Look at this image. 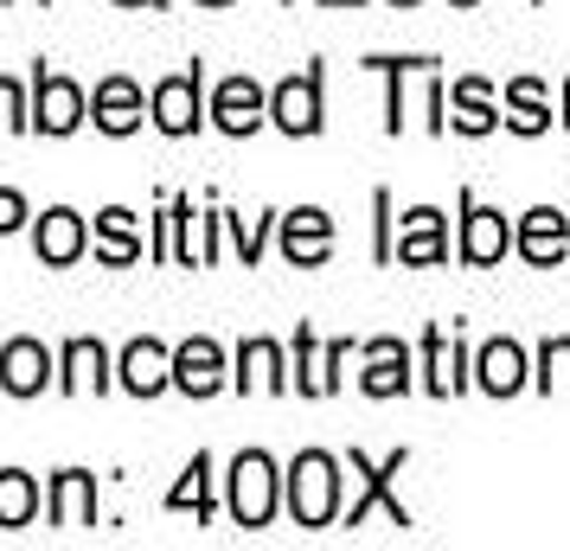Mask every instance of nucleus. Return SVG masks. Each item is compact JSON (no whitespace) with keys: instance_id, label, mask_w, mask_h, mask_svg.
Listing matches in <instances>:
<instances>
[{"instance_id":"f257e3e1","label":"nucleus","mask_w":570,"mask_h":551,"mask_svg":"<svg viewBox=\"0 0 570 551\" xmlns=\"http://www.w3.org/2000/svg\"><path fill=\"white\" fill-rule=\"evenodd\" d=\"M288 513H295L302 525H327L340 513V469H334V455H321V449L295 455V469H288Z\"/></svg>"},{"instance_id":"f03ea898","label":"nucleus","mask_w":570,"mask_h":551,"mask_svg":"<svg viewBox=\"0 0 570 551\" xmlns=\"http://www.w3.org/2000/svg\"><path fill=\"white\" fill-rule=\"evenodd\" d=\"M232 513L237 525H269V513H276V469L257 449L232 462Z\"/></svg>"},{"instance_id":"7ed1b4c3","label":"nucleus","mask_w":570,"mask_h":551,"mask_svg":"<svg viewBox=\"0 0 570 551\" xmlns=\"http://www.w3.org/2000/svg\"><path fill=\"white\" fill-rule=\"evenodd\" d=\"M32 122L46 135H71L83 122V90L71 78H39V97H32Z\"/></svg>"},{"instance_id":"20e7f679","label":"nucleus","mask_w":570,"mask_h":551,"mask_svg":"<svg viewBox=\"0 0 570 551\" xmlns=\"http://www.w3.org/2000/svg\"><path fill=\"white\" fill-rule=\"evenodd\" d=\"M52 378V353L39 341H13V346H0V385L13 397H32L39 385Z\"/></svg>"},{"instance_id":"39448f33","label":"nucleus","mask_w":570,"mask_h":551,"mask_svg":"<svg viewBox=\"0 0 570 551\" xmlns=\"http://www.w3.org/2000/svg\"><path fill=\"white\" fill-rule=\"evenodd\" d=\"M155 122L167 135H193L199 129V71H180L155 90Z\"/></svg>"},{"instance_id":"423d86ee","label":"nucleus","mask_w":570,"mask_h":551,"mask_svg":"<svg viewBox=\"0 0 570 551\" xmlns=\"http://www.w3.org/2000/svg\"><path fill=\"white\" fill-rule=\"evenodd\" d=\"M174 385L193 397H212L218 385H225V353L212 341H186L180 353H174Z\"/></svg>"},{"instance_id":"0eeeda50","label":"nucleus","mask_w":570,"mask_h":551,"mask_svg":"<svg viewBox=\"0 0 570 551\" xmlns=\"http://www.w3.org/2000/svg\"><path fill=\"white\" fill-rule=\"evenodd\" d=\"M269 116H276L288 135H314V129H321V83H314V71H308V78H288L283 90H276Z\"/></svg>"},{"instance_id":"6e6552de","label":"nucleus","mask_w":570,"mask_h":551,"mask_svg":"<svg viewBox=\"0 0 570 551\" xmlns=\"http://www.w3.org/2000/svg\"><path fill=\"white\" fill-rule=\"evenodd\" d=\"M122 385H129L135 397H155L160 385H174V353L155 341H135L129 353H122Z\"/></svg>"},{"instance_id":"1a4fd4ad","label":"nucleus","mask_w":570,"mask_h":551,"mask_svg":"<svg viewBox=\"0 0 570 551\" xmlns=\"http://www.w3.org/2000/svg\"><path fill=\"white\" fill-rule=\"evenodd\" d=\"M212 116H218V129H225V135H250L263 122V90L250 78H225V83H218Z\"/></svg>"},{"instance_id":"9d476101","label":"nucleus","mask_w":570,"mask_h":551,"mask_svg":"<svg viewBox=\"0 0 570 551\" xmlns=\"http://www.w3.org/2000/svg\"><path fill=\"white\" fill-rule=\"evenodd\" d=\"M327 244H334V225H327V211H314V206L288 211V225H283L288 263H321V257H327Z\"/></svg>"},{"instance_id":"9b49d317","label":"nucleus","mask_w":570,"mask_h":551,"mask_svg":"<svg viewBox=\"0 0 570 551\" xmlns=\"http://www.w3.org/2000/svg\"><path fill=\"white\" fill-rule=\"evenodd\" d=\"M564 244H570L564 211H551V206L525 211V225H519V250H525L532 263H558V257H564Z\"/></svg>"},{"instance_id":"f8f14e48","label":"nucleus","mask_w":570,"mask_h":551,"mask_svg":"<svg viewBox=\"0 0 570 551\" xmlns=\"http://www.w3.org/2000/svg\"><path fill=\"white\" fill-rule=\"evenodd\" d=\"M411 385V353L397 341H372V353H365V392L372 397H391Z\"/></svg>"},{"instance_id":"ddd939ff","label":"nucleus","mask_w":570,"mask_h":551,"mask_svg":"<svg viewBox=\"0 0 570 551\" xmlns=\"http://www.w3.org/2000/svg\"><path fill=\"white\" fill-rule=\"evenodd\" d=\"M507 244H513V232H507L500 211H468V225H462V257L468 263H500Z\"/></svg>"},{"instance_id":"4468645a","label":"nucleus","mask_w":570,"mask_h":551,"mask_svg":"<svg viewBox=\"0 0 570 551\" xmlns=\"http://www.w3.org/2000/svg\"><path fill=\"white\" fill-rule=\"evenodd\" d=\"M39 257L46 263H78L83 257V218L78 211H46V218H39Z\"/></svg>"},{"instance_id":"2eb2a0df","label":"nucleus","mask_w":570,"mask_h":551,"mask_svg":"<svg viewBox=\"0 0 570 551\" xmlns=\"http://www.w3.org/2000/svg\"><path fill=\"white\" fill-rule=\"evenodd\" d=\"M135 122H141V90H135L129 78H109V83H97V129H109V135H129Z\"/></svg>"},{"instance_id":"dca6fc26","label":"nucleus","mask_w":570,"mask_h":551,"mask_svg":"<svg viewBox=\"0 0 570 551\" xmlns=\"http://www.w3.org/2000/svg\"><path fill=\"white\" fill-rule=\"evenodd\" d=\"M97 513V488H90V474L83 469H65L52 488V525H90Z\"/></svg>"},{"instance_id":"f3484780","label":"nucleus","mask_w":570,"mask_h":551,"mask_svg":"<svg viewBox=\"0 0 570 551\" xmlns=\"http://www.w3.org/2000/svg\"><path fill=\"white\" fill-rule=\"evenodd\" d=\"M397 257L404 263H442V211L416 206L404 218V237H397Z\"/></svg>"},{"instance_id":"a211bd4d","label":"nucleus","mask_w":570,"mask_h":551,"mask_svg":"<svg viewBox=\"0 0 570 551\" xmlns=\"http://www.w3.org/2000/svg\"><path fill=\"white\" fill-rule=\"evenodd\" d=\"M481 385H488L493 397H507L525 385V353H519L513 341H493L488 353H481Z\"/></svg>"},{"instance_id":"6ab92c4d","label":"nucleus","mask_w":570,"mask_h":551,"mask_svg":"<svg viewBox=\"0 0 570 551\" xmlns=\"http://www.w3.org/2000/svg\"><path fill=\"white\" fill-rule=\"evenodd\" d=\"M237 366H244V372H237V385H244V392H283V353H276L269 341H250Z\"/></svg>"},{"instance_id":"aec40b11","label":"nucleus","mask_w":570,"mask_h":551,"mask_svg":"<svg viewBox=\"0 0 570 551\" xmlns=\"http://www.w3.org/2000/svg\"><path fill=\"white\" fill-rule=\"evenodd\" d=\"M65 392H104V346L97 341H71V353H65Z\"/></svg>"},{"instance_id":"412c9836","label":"nucleus","mask_w":570,"mask_h":551,"mask_svg":"<svg viewBox=\"0 0 570 551\" xmlns=\"http://www.w3.org/2000/svg\"><path fill=\"white\" fill-rule=\"evenodd\" d=\"M39 513V488H32V474L7 469L0 474V525H27Z\"/></svg>"},{"instance_id":"4be33fe9","label":"nucleus","mask_w":570,"mask_h":551,"mask_svg":"<svg viewBox=\"0 0 570 551\" xmlns=\"http://www.w3.org/2000/svg\"><path fill=\"white\" fill-rule=\"evenodd\" d=\"M97 232H104V257L109 263H135L141 257V244H135V218L122 206H109L104 218H97Z\"/></svg>"},{"instance_id":"5701e85b","label":"nucleus","mask_w":570,"mask_h":551,"mask_svg":"<svg viewBox=\"0 0 570 551\" xmlns=\"http://www.w3.org/2000/svg\"><path fill=\"white\" fill-rule=\"evenodd\" d=\"M455 129H468V135H481V129H493V104H488V83H455Z\"/></svg>"},{"instance_id":"b1692460","label":"nucleus","mask_w":570,"mask_h":551,"mask_svg":"<svg viewBox=\"0 0 570 551\" xmlns=\"http://www.w3.org/2000/svg\"><path fill=\"white\" fill-rule=\"evenodd\" d=\"M507 109H513V129H525V135H539L551 116H544V90L532 78H519L513 83V97H507Z\"/></svg>"},{"instance_id":"393cba45","label":"nucleus","mask_w":570,"mask_h":551,"mask_svg":"<svg viewBox=\"0 0 570 551\" xmlns=\"http://www.w3.org/2000/svg\"><path fill=\"white\" fill-rule=\"evenodd\" d=\"M430 392H442V397L455 392V353H449V341H442V334L430 341Z\"/></svg>"},{"instance_id":"a878e982","label":"nucleus","mask_w":570,"mask_h":551,"mask_svg":"<svg viewBox=\"0 0 570 551\" xmlns=\"http://www.w3.org/2000/svg\"><path fill=\"white\" fill-rule=\"evenodd\" d=\"M167 506H199V513H206V455L186 469V481L174 488V494H167Z\"/></svg>"},{"instance_id":"bb28decb","label":"nucleus","mask_w":570,"mask_h":551,"mask_svg":"<svg viewBox=\"0 0 570 551\" xmlns=\"http://www.w3.org/2000/svg\"><path fill=\"white\" fill-rule=\"evenodd\" d=\"M558 378L570 385V341H551V346H544V385H558Z\"/></svg>"},{"instance_id":"cd10ccee","label":"nucleus","mask_w":570,"mask_h":551,"mask_svg":"<svg viewBox=\"0 0 570 551\" xmlns=\"http://www.w3.org/2000/svg\"><path fill=\"white\" fill-rule=\"evenodd\" d=\"M0 122H7V129H27L32 116H27V104H20V90H13V83H0Z\"/></svg>"},{"instance_id":"c85d7f7f","label":"nucleus","mask_w":570,"mask_h":551,"mask_svg":"<svg viewBox=\"0 0 570 551\" xmlns=\"http://www.w3.org/2000/svg\"><path fill=\"white\" fill-rule=\"evenodd\" d=\"M20 218H27V199H20V193H7V186H0V232H13V225H20Z\"/></svg>"},{"instance_id":"c756f323","label":"nucleus","mask_w":570,"mask_h":551,"mask_svg":"<svg viewBox=\"0 0 570 551\" xmlns=\"http://www.w3.org/2000/svg\"><path fill=\"white\" fill-rule=\"evenodd\" d=\"M391 7H411V0H391Z\"/></svg>"},{"instance_id":"7c9ffc66","label":"nucleus","mask_w":570,"mask_h":551,"mask_svg":"<svg viewBox=\"0 0 570 551\" xmlns=\"http://www.w3.org/2000/svg\"><path fill=\"white\" fill-rule=\"evenodd\" d=\"M206 7H225V0H206Z\"/></svg>"},{"instance_id":"2f4dec72","label":"nucleus","mask_w":570,"mask_h":551,"mask_svg":"<svg viewBox=\"0 0 570 551\" xmlns=\"http://www.w3.org/2000/svg\"><path fill=\"white\" fill-rule=\"evenodd\" d=\"M129 7H135V0H129Z\"/></svg>"}]
</instances>
